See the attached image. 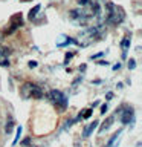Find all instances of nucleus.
<instances>
[{
    "mask_svg": "<svg viewBox=\"0 0 142 147\" xmlns=\"http://www.w3.org/2000/svg\"><path fill=\"white\" fill-rule=\"evenodd\" d=\"M23 144H25V146H27V144H29V138H26V140L23 141Z\"/></svg>",
    "mask_w": 142,
    "mask_h": 147,
    "instance_id": "6ab92c4d",
    "label": "nucleus"
},
{
    "mask_svg": "<svg viewBox=\"0 0 142 147\" xmlns=\"http://www.w3.org/2000/svg\"><path fill=\"white\" fill-rule=\"evenodd\" d=\"M21 95L25 98H41L43 90H41L40 86L34 84V83H25L21 87Z\"/></svg>",
    "mask_w": 142,
    "mask_h": 147,
    "instance_id": "7ed1b4c3",
    "label": "nucleus"
},
{
    "mask_svg": "<svg viewBox=\"0 0 142 147\" xmlns=\"http://www.w3.org/2000/svg\"><path fill=\"white\" fill-rule=\"evenodd\" d=\"M96 127H98V121H93V123H90L89 126H87V127L84 129V132H82V136H84V138H87V136H89L92 132L95 130Z\"/></svg>",
    "mask_w": 142,
    "mask_h": 147,
    "instance_id": "1a4fd4ad",
    "label": "nucleus"
},
{
    "mask_svg": "<svg viewBox=\"0 0 142 147\" xmlns=\"http://www.w3.org/2000/svg\"><path fill=\"white\" fill-rule=\"evenodd\" d=\"M40 5H35V6H34V9H31V12H29V20H34V18H35V16H37V12H38L40 11Z\"/></svg>",
    "mask_w": 142,
    "mask_h": 147,
    "instance_id": "9b49d317",
    "label": "nucleus"
},
{
    "mask_svg": "<svg viewBox=\"0 0 142 147\" xmlns=\"http://www.w3.org/2000/svg\"><path fill=\"white\" fill-rule=\"evenodd\" d=\"M121 48H122V57L125 58L127 57V51L130 48V37H125L122 41H121Z\"/></svg>",
    "mask_w": 142,
    "mask_h": 147,
    "instance_id": "9d476101",
    "label": "nucleus"
},
{
    "mask_svg": "<svg viewBox=\"0 0 142 147\" xmlns=\"http://www.w3.org/2000/svg\"><path fill=\"white\" fill-rule=\"evenodd\" d=\"M90 115H92V109H89V110H86V112H84V115H82L81 118H89Z\"/></svg>",
    "mask_w": 142,
    "mask_h": 147,
    "instance_id": "2eb2a0df",
    "label": "nucleus"
},
{
    "mask_svg": "<svg viewBox=\"0 0 142 147\" xmlns=\"http://www.w3.org/2000/svg\"><path fill=\"white\" fill-rule=\"evenodd\" d=\"M21 25H23V16L21 14H14L11 17V25H9V28L6 29V34H12V32L15 31L17 28H20Z\"/></svg>",
    "mask_w": 142,
    "mask_h": 147,
    "instance_id": "20e7f679",
    "label": "nucleus"
},
{
    "mask_svg": "<svg viewBox=\"0 0 142 147\" xmlns=\"http://www.w3.org/2000/svg\"><path fill=\"white\" fill-rule=\"evenodd\" d=\"M135 121V112H133V109L127 107L122 110L121 113V123L122 124H128V123H133Z\"/></svg>",
    "mask_w": 142,
    "mask_h": 147,
    "instance_id": "39448f33",
    "label": "nucleus"
},
{
    "mask_svg": "<svg viewBox=\"0 0 142 147\" xmlns=\"http://www.w3.org/2000/svg\"><path fill=\"white\" fill-rule=\"evenodd\" d=\"M121 133H122V129H121V130H118V132L115 133V135H113L112 138H110L109 142H107V146H105V147H116V142L119 141V138H121Z\"/></svg>",
    "mask_w": 142,
    "mask_h": 147,
    "instance_id": "6e6552de",
    "label": "nucleus"
},
{
    "mask_svg": "<svg viewBox=\"0 0 142 147\" xmlns=\"http://www.w3.org/2000/svg\"><path fill=\"white\" fill-rule=\"evenodd\" d=\"M107 110H109V107H107V104H102V107H101V113H105V112H107Z\"/></svg>",
    "mask_w": 142,
    "mask_h": 147,
    "instance_id": "dca6fc26",
    "label": "nucleus"
},
{
    "mask_svg": "<svg viewBox=\"0 0 142 147\" xmlns=\"http://www.w3.org/2000/svg\"><path fill=\"white\" fill-rule=\"evenodd\" d=\"M35 66H37L35 61H31V63H29V67H35Z\"/></svg>",
    "mask_w": 142,
    "mask_h": 147,
    "instance_id": "a211bd4d",
    "label": "nucleus"
},
{
    "mask_svg": "<svg viewBox=\"0 0 142 147\" xmlns=\"http://www.w3.org/2000/svg\"><path fill=\"white\" fill-rule=\"evenodd\" d=\"M105 98H107V100H112V98H113V92H109V94L105 95Z\"/></svg>",
    "mask_w": 142,
    "mask_h": 147,
    "instance_id": "f3484780",
    "label": "nucleus"
},
{
    "mask_svg": "<svg viewBox=\"0 0 142 147\" xmlns=\"http://www.w3.org/2000/svg\"><path fill=\"white\" fill-rule=\"evenodd\" d=\"M9 54L11 49H8L6 46H0V66H9Z\"/></svg>",
    "mask_w": 142,
    "mask_h": 147,
    "instance_id": "423d86ee",
    "label": "nucleus"
},
{
    "mask_svg": "<svg viewBox=\"0 0 142 147\" xmlns=\"http://www.w3.org/2000/svg\"><path fill=\"white\" fill-rule=\"evenodd\" d=\"M48 100L54 106L60 107V110H66V107H67V96L64 95L61 90H57V89L49 90L48 92Z\"/></svg>",
    "mask_w": 142,
    "mask_h": 147,
    "instance_id": "f03ea898",
    "label": "nucleus"
},
{
    "mask_svg": "<svg viewBox=\"0 0 142 147\" xmlns=\"http://www.w3.org/2000/svg\"><path fill=\"white\" fill-rule=\"evenodd\" d=\"M12 126H14V119H12V117H9L8 123H6V127H5V130H6V133H8V135L12 132Z\"/></svg>",
    "mask_w": 142,
    "mask_h": 147,
    "instance_id": "f8f14e48",
    "label": "nucleus"
},
{
    "mask_svg": "<svg viewBox=\"0 0 142 147\" xmlns=\"http://www.w3.org/2000/svg\"><path fill=\"white\" fill-rule=\"evenodd\" d=\"M20 135H21V126H18L17 127V132H15V140H14V142H12L14 146H15L17 142H18V140H20Z\"/></svg>",
    "mask_w": 142,
    "mask_h": 147,
    "instance_id": "ddd939ff",
    "label": "nucleus"
},
{
    "mask_svg": "<svg viewBox=\"0 0 142 147\" xmlns=\"http://www.w3.org/2000/svg\"><path fill=\"white\" fill-rule=\"evenodd\" d=\"M128 67H130V69H135L136 67V61L133 58H130V61H128Z\"/></svg>",
    "mask_w": 142,
    "mask_h": 147,
    "instance_id": "4468645a",
    "label": "nucleus"
},
{
    "mask_svg": "<svg viewBox=\"0 0 142 147\" xmlns=\"http://www.w3.org/2000/svg\"><path fill=\"white\" fill-rule=\"evenodd\" d=\"M125 18V12L121 6L115 3H107V11H105V22L112 25H119Z\"/></svg>",
    "mask_w": 142,
    "mask_h": 147,
    "instance_id": "f257e3e1",
    "label": "nucleus"
},
{
    "mask_svg": "<svg viewBox=\"0 0 142 147\" xmlns=\"http://www.w3.org/2000/svg\"><path fill=\"white\" fill-rule=\"evenodd\" d=\"M116 115H118V112L115 113V115H112L110 118H107V119H105V121L102 123V126L99 127V133H104L105 130H107V129H110V126H112V124L115 123V117H116Z\"/></svg>",
    "mask_w": 142,
    "mask_h": 147,
    "instance_id": "0eeeda50",
    "label": "nucleus"
}]
</instances>
